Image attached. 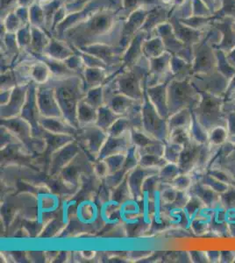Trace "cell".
I'll return each instance as SVG.
<instances>
[{
    "mask_svg": "<svg viewBox=\"0 0 235 263\" xmlns=\"http://www.w3.org/2000/svg\"><path fill=\"white\" fill-rule=\"evenodd\" d=\"M59 251L45 252V256L46 260L48 262H55L57 260V256L59 255Z\"/></svg>",
    "mask_w": 235,
    "mask_h": 263,
    "instance_id": "94428289",
    "label": "cell"
},
{
    "mask_svg": "<svg viewBox=\"0 0 235 263\" xmlns=\"http://www.w3.org/2000/svg\"><path fill=\"white\" fill-rule=\"evenodd\" d=\"M190 130L185 128L176 129L170 132L168 141L174 143L180 144L185 147V145L191 141Z\"/></svg>",
    "mask_w": 235,
    "mask_h": 263,
    "instance_id": "60d3db41",
    "label": "cell"
},
{
    "mask_svg": "<svg viewBox=\"0 0 235 263\" xmlns=\"http://www.w3.org/2000/svg\"><path fill=\"white\" fill-rule=\"evenodd\" d=\"M168 163L164 156H152V155H144L140 156V167L147 168H155L161 170V167Z\"/></svg>",
    "mask_w": 235,
    "mask_h": 263,
    "instance_id": "d590c367",
    "label": "cell"
},
{
    "mask_svg": "<svg viewBox=\"0 0 235 263\" xmlns=\"http://www.w3.org/2000/svg\"><path fill=\"white\" fill-rule=\"evenodd\" d=\"M234 260L235 250H221L220 263H233Z\"/></svg>",
    "mask_w": 235,
    "mask_h": 263,
    "instance_id": "11a10c76",
    "label": "cell"
},
{
    "mask_svg": "<svg viewBox=\"0 0 235 263\" xmlns=\"http://www.w3.org/2000/svg\"><path fill=\"white\" fill-rule=\"evenodd\" d=\"M81 152L82 148L77 140L58 150L51 156L47 176L50 178L58 177L60 173L70 164Z\"/></svg>",
    "mask_w": 235,
    "mask_h": 263,
    "instance_id": "8992f818",
    "label": "cell"
},
{
    "mask_svg": "<svg viewBox=\"0 0 235 263\" xmlns=\"http://www.w3.org/2000/svg\"><path fill=\"white\" fill-rule=\"evenodd\" d=\"M152 254V252L150 251L128 252V260L141 262L143 260L149 258Z\"/></svg>",
    "mask_w": 235,
    "mask_h": 263,
    "instance_id": "f5cc1de1",
    "label": "cell"
},
{
    "mask_svg": "<svg viewBox=\"0 0 235 263\" xmlns=\"http://www.w3.org/2000/svg\"><path fill=\"white\" fill-rule=\"evenodd\" d=\"M41 135L46 139L47 143H48V150H47L46 155L48 157H51L53 154L65 147L68 144L71 143L72 141L76 140V137L71 136V135H54V134H50L48 132L44 131L42 129Z\"/></svg>",
    "mask_w": 235,
    "mask_h": 263,
    "instance_id": "ac0fdd59",
    "label": "cell"
},
{
    "mask_svg": "<svg viewBox=\"0 0 235 263\" xmlns=\"http://www.w3.org/2000/svg\"><path fill=\"white\" fill-rule=\"evenodd\" d=\"M221 204L226 210L235 209V186L230 185L229 189L221 195Z\"/></svg>",
    "mask_w": 235,
    "mask_h": 263,
    "instance_id": "7dc6e473",
    "label": "cell"
},
{
    "mask_svg": "<svg viewBox=\"0 0 235 263\" xmlns=\"http://www.w3.org/2000/svg\"><path fill=\"white\" fill-rule=\"evenodd\" d=\"M140 153L137 147L135 146H132L128 153L125 154V162L124 165V168H125L128 172L134 171L138 166H140Z\"/></svg>",
    "mask_w": 235,
    "mask_h": 263,
    "instance_id": "f35d334b",
    "label": "cell"
},
{
    "mask_svg": "<svg viewBox=\"0 0 235 263\" xmlns=\"http://www.w3.org/2000/svg\"><path fill=\"white\" fill-rule=\"evenodd\" d=\"M206 254H207L209 262H221V251L220 250H207Z\"/></svg>",
    "mask_w": 235,
    "mask_h": 263,
    "instance_id": "6f0895ef",
    "label": "cell"
},
{
    "mask_svg": "<svg viewBox=\"0 0 235 263\" xmlns=\"http://www.w3.org/2000/svg\"><path fill=\"white\" fill-rule=\"evenodd\" d=\"M37 101L41 116L43 118L63 117L53 87L44 86L43 84L37 87Z\"/></svg>",
    "mask_w": 235,
    "mask_h": 263,
    "instance_id": "52a82bcc",
    "label": "cell"
},
{
    "mask_svg": "<svg viewBox=\"0 0 235 263\" xmlns=\"http://www.w3.org/2000/svg\"><path fill=\"white\" fill-rule=\"evenodd\" d=\"M78 127L83 128L86 126L96 125L98 119V110L88 105L84 100H82L78 108Z\"/></svg>",
    "mask_w": 235,
    "mask_h": 263,
    "instance_id": "ffe728a7",
    "label": "cell"
},
{
    "mask_svg": "<svg viewBox=\"0 0 235 263\" xmlns=\"http://www.w3.org/2000/svg\"><path fill=\"white\" fill-rule=\"evenodd\" d=\"M137 100H134L129 98V97L125 96L121 93H118L115 96L113 97V99L108 102L107 106L113 110L115 114H118L119 116H125L128 114L129 109L133 106L134 103Z\"/></svg>",
    "mask_w": 235,
    "mask_h": 263,
    "instance_id": "44dd1931",
    "label": "cell"
},
{
    "mask_svg": "<svg viewBox=\"0 0 235 263\" xmlns=\"http://www.w3.org/2000/svg\"><path fill=\"white\" fill-rule=\"evenodd\" d=\"M203 145L196 143L193 141H191L185 145L177 162L182 174H191V175L193 173L198 162Z\"/></svg>",
    "mask_w": 235,
    "mask_h": 263,
    "instance_id": "7c38bea8",
    "label": "cell"
},
{
    "mask_svg": "<svg viewBox=\"0 0 235 263\" xmlns=\"http://www.w3.org/2000/svg\"><path fill=\"white\" fill-rule=\"evenodd\" d=\"M131 139L133 145L139 149L148 147L150 144L157 141L151 136H149L143 130H137V129H132Z\"/></svg>",
    "mask_w": 235,
    "mask_h": 263,
    "instance_id": "836d02e7",
    "label": "cell"
},
{
    "mask_svg": "<svg viewBox=\"0 0 235 263\" xmlns=\"http://www.w3.org/2000/svg\"><path fill=\"white\" fill-rule=\"evenodd\" d=\"M31 78L36 84L42 85L48 82L49 78V69L47 66L39 64L33 67L31 70Z\"/></svg>",
    "mask_w": 235,
    "mask_h": 263,
    "instance_id": "ab89813d",
    "label": "cell"
},
{
    "mask_svg": "<svg viewBox=\"0 0 235 263\" xmlns=\"http://www.w3.org/2000/svg\"><path fill=\"white\" fill-rule=\"evenodd\" d=\"M28 85L17 86L12 90V98L6 105L1 106L0 118L1 120L12 119L15 117L21 116L25 103L27 101Z\"/></svg>",
    "mask_w": 235,
    "mask_h": 263,
    "instance_id": "30bf717a",
    "label": "cell"
},
{
    "mask_svg": "<svg viewBox=\"0 0 235 263\" xmlns=\"http://www.w3.org/2000/svg\"><path fill=\"white\" fill-rule=\"evenodd\" d=\"M228 228H229L230 238L235 239V220L228 222Z\"/></svg>",
    "mask_w": 235,
    "mask_h": 263,
    "instance_id": "be15d7a7",
    "label": "cell"
},
{
    "mask_svg": "<svg viewBox=\"0 0 235 263\" xmlns=\"http://www.w3.org/2000/svg\"><path fill=\"white\" fill-rule=\"evenodd\" d=\"M233 263H235V260H234V262H233Z\"/></svg>",
    "mask_w": 235,
    "mask_h": 263,
    "instance_id": "03108f58",
    "label": "cell"
},
{
    "mask_svg": "<svg viewBox=\"0 0 235 263\" xmlns=\"http://www.w3.org/2000/svg\"><path fill=\"white\" fill-rule=\"evenodd\" d=\"M183 149H184L183 145L170 142V141H166L164 154V159L168 162L177 163Z\"/></svg>",
    "mask_w": 235,
    "mask_h": 263,
    "instance_id": "e575fe53",
    "label": "cell"
},
{
    "mask_svg": "<svg viewBox=\"0 0 235 263\" xmlns=\"http://www.w3.org/2000/svg\"><path fill=\"white\" fill-rule=\"evenodd\" d=\"M119 115L115 114L107 105H103L98 109V119L96 126L104 131L108 132L114 122L119 119Z\"/></svg>",
    "mask_w": 235,
    "mask_h": 263,
    "instance_id": "7402d4cb",
    "label": "cell"
},
{
    "mask_svg": "<svg viewBox=\"0 0 235 263\" xmlns=\"http://www.w3.org/2000/svg\"><path fill=\"white\" fill-rule=\"evenodd\" d=\"M178 191L174 188L170 183L161 182L159 189V199L161 204L170 205L176 200Z\"/></svg>",
    "mask_w": 235,
    "mask_h": 263,
    "instance_id": "d6a6232c",
    "label": "cell"
},
{
    "mask_svg": "<svg viewBox=\"0 0 235 263\" xmlns=\"http://www.w3.org/2000/svg\"><path fill=\"white\" fill-rule=\"evenodd\" d=\"M108 136L107 132L93 125L78 129L76 140L89 160L94 162L98 160V155L107 141Z\"/></svg>",
    "mask_w": 235,
    "mask_h": 263,
    "instance_id": "5b68a950",
    "label": "cell"
},
{
    "mask_svg": "<svg viewBox=\"0 0 235 263\" xmlns=\"http://www.w3.org/2000/svg\"><path fill=\"white\" fill-rule=\"evenodd\" d=\"M117 81L119 93L137 101H143L145 99L146 91L143 89L141 78L138 73L126 74L120 77Z\"/></svg>",
    "mask_w": 235,
    "mask_h": 263,
    "instance_id": "9c48e42d",
    "label": "cell"
},
{
    "mask_svg": "<svg viewBox=\"0 0 235 263\" xmlns=\"http://www.w3.org/2000/svg\"><path fill=\"white\" fill-rule=\"evenodd\" d=\"M229 140L226 126H218L209 131V143L213 147H220Z\"/></svg>",
    "mask_w": 235,
    "mask_h": 263,
    "instance_id": "4316f807",
    "label": "cell"
},
{
    "mask_svg": "<svg viewBox=\"0 0 235 263\" xmlns=\"http://www.w3.org/2000/svg\"><path fill=\"white\" fill-rule=\"evenodd\" d=\"M40 126L42 130L54 135H71L76 137L78 129L71 126L63 117L57 118H41Z\"/></svg>",
    "mask_w": 235,
    "mask_h": 263,
    "instance_id": "2e32d148",
    "label": "cell"
},
{
    "mask_svg": "<svg viewBox=\"0 0 235 263\" xmlns=\"http://www.w3.org/2000/svg\"><path fill=\"white\" fill-rule=\"evenodd\" d=\"M167 90L170 115L184 109L193 110L201 99V94L194 86L191 78L183 81L171 80Z\"/></svg>",
    "mask_w": 235,
    "mask_h": 263,
    "instance_id": "3957f363",
    "label": "cell"
},
{
    "mask_svg": "<svg viewBox=\"0 0 235 263\" xmlns=\"http://www.w3.org/2000/svg\"><path fill=\"white\" fill-rule=\"evenodd\" d=\"M212 167H220L226 171L235 181V148L229 156H226L219 164Z\"/></svg>",
    "mask_w": 235,
    "mask_h": 263,
    "instance_id": "bcb514c9",
    "label": "cell"
},
{
    "mask_svg": "<svg viewBox=\"0 0 235 263\" xmlns=\"http://www.w3.org/2000/svg\"><path fill=\"white\" fill-rule=\"evenodd\" d=\"M193 119V114L191 109H184L181 111L171 114L168 118V125L169 130L172 132L173 130L179 128L189 129L191 127V122Z\"/></svg>",
    "mask_w": 235,
    "mask_h": 263,
    "instance_id": "d6986e66",
    "label": "cell"
},
{
    "mask_svg": "<svg viewBox=\"0 0 235 263\" xmlns=\"http://www.w3.org/2000/svg\"><path fill=\"white\" fill-rule=\"evenodd\" d=\"M132 198H134V197H133L131 190L128 185L126 178L118 187L112 190V201L119 203L120 205Z\"/></svg>",
    "mask_w": 235,
    "mask_h": 263,
    "instance_id": "83f0119b",
    "label": "cell"
},
{
    "mask_svg": "<svg viewBox=\"0 0 235 263\" xmlns=\"http://www.w3.org/2000/svg\"><path fill=\"white\" fill-rule=\"evenodd\" d=\"M104 78L105 76L101 69H88L85 74V90L102 86Z\"/></svg>",
    "mask_w": 235,
    "mask_h": 263,
    "instance_id": "4dcf8cb0",
    "label": "cell"
},
{
    "mask_svg": "<svg viewBox=\"0 0 235 263\" xmlns=\"http://www.w3.org/2000/svg\"><path fill=\"white\" fill-rule=\"evenodd\" d=\"M169 84V83H168ZM168 84H160L157 86L147 88L146 95L158 114L164 119L168 120L170 117L169 105H168Z\"/></svg>",
    "mask_w": 235,
    "mask_h": 263,
    "instance_id": "5bb4252c",
    "label": "cell"
},
{
    "mask_svg": "<svg viewBox=\"0 0 235 263\" xmlns=\"http://www.w3.org/2000/svg\"><path fill=\"white\" fill-rule=\"evenodd\" d=\"M71 259V252L62 251L60 252L59 255L57 256V260L55 262H69Z\"/></svg>",
    "mask_w": 235,
    "mask_h": 263,
    "instance_id": "680465c9",
    "label": "cell"
},
{
    "mask_svg": "<svg viewBox=\"0 0 235 263\" xmlns=\"http://www.w3.org/2000/svg\"><path fill=\"white\" fill-rule=\"evenodd\" d=\"M69 223H65V220L55 217L49 223L41 237L52 238V237L60 236L61 233H63Z\"/></svg>",
    "mask_w": 235,
    "mask_h": 263,
    "instance_id": "1f68e13d",
    "label": "cell"
},
{
    "mask_svg": "<svg viewBox=\"0 0 235 263\" xmlns=\"http://www.w3.org/2000/svg\"><path fill=\"white\" fill-rule=\"evenodd\" d=\"M201 99L192 110V114L200 124L208 131L218 126H226V114L224 111L223 97L200 91Z\"/></svg>",
    "mask_w": 235,
    "mask_h": 263,
    "instance_id": "7a4b0ae2",
    "label": "cell"
},
{
    "mask_svg": "<svg viewBox=\"0 0 235 263\" xmlns=\"http://www.w3.org/2000/svg\"><path fill=\"white\" fill-rule=\"evenodd\" d=\"M132 146H133V142H132L131 134L124 135L121 137L108 136L107 141H105L104 147L99 153L98 159L104 160L111 156L125 155Z\"/></svg>",
    "mask_w": 235,
    "mask_h": 263,
    "instance_id": "4fadbf2b",
    "label": "cell"
},
{
    "mask_svg": "<svg viewBox=\"0 0 235 263\" xmlns=\"http://www.w3.org/2000/svg\"><path fill=\"white\" fill-rule=\"evenodd\" d=\"M83 260H93L98 256V253L95 251H83L81 252Z\"/></svg>",
    "mask_w": 235,
    "mask_h": 263,
    "instance_id": "6125c7cd",
    "label": "cell"
},
{
    "mask_svg": "<svg viewBox=\"0 0 235 263\" xmlns=\"http://www.w3.org/2000/svg\"><path fill=\"white\" fill-rule=\"evenodd\" d=\"M164 149H165V142L160 141H156L144 148H140V149L138 148L140 156L152 155V156H164Z\"/></svg>",
    "mask_w": 235,
    "mask_h": 263,
    "instance_id": "f6af8a7d",
    "label": "cell"
},
{
    "mask_svg": "<svg viewBox=\"0 0 235 263\" xmlns=\"http://www.w3.org/2000/svg\"><path fill=\"white\" fill-rule=\"evenodd\" d=\"M180 174H182V172L177 163L168 162L160 170L158 176H159V179L161 182L170 184L174 180L176 179V177H178Z\"/></svg>",
    "mask_w": 235,
    "mask_h": 263,
    "instance_id": "f1b7e54d",
    "label": "cell"
},
{
    "mask_svg": "<svg viewBox=\"0 0 235 263\" xmlns=\"http://www.w3.org/2000/svg\"><path fill=\"white\" fill-rule=\"evenodd\" d=\"M53 88L63 118L71 126L79 129L77 117L78 108L86 94L85 87H83L80 80L70 78Z\"/></svg>",
    "mask_w": 235,
    "mask_h": 263,
    "instance_id": "6da1fadb",
    "label": "cell"
},
{
    "mask_svg": "<svg viewBox=\"0 0 235 263\" xmlns=\"http://www.w3.org/2000/svg\"><path fill=\"white\" fill-rule=\"evenodd\" d=\"M229 141L232 142L233 145L235 146V135H233V136H231V137H229Z\"/></svg>",
    "mask_w": 235,
    "mask_h": 263,
    "instance_id": "e7e4bbea",
    "label": "cell"
},
{
    "mask_svg": "<svg viewBox=\"0 0 235 263\" xmlns=\"http://www.w3.org/2000/svg\"><path fill=\"white\" fill-rule=\"evenodd\" d=\"M104 160L107 164L110 174L115 173L117 171H120L124 167L125 162V155L111 156L107 158L104 159Z\"/></svg>",
    "mask_w": 235,
    "mask_h": 263,
    "instance_id": "ee69618b",
    "label": "cell"
},
{
    "mask_svg": "<svg viewBox=\"0 0 235 263\" xmlns=\"http://www.w3.org/2000/svg\"><path fill=\"white\" fill-rule=\"evenodd\" d=\"M159 171L160 170L147 168V167L138 166L136 168H134V171H130L128 173L126 180L134 199L140 200L142 196L143 186L147 179L154 175H158Z\"/></svg>",
    "mask_w": 235,
    "mask_h": 263,
    "instance_id": "8fae6325",
    "label": "cell"
},
{
    "mask_svg": "<svg viewBox=\"0 0 235 263\" xmlns=\"http://www.w3.org/2000/svg\"><path fill=\"white\" fill-rule=\"evenodd\" d=\"M27 257L29 261H38V262H44L47 261L45 252H27Z\"/></svg>",
    "mask_w": 235,
    "mask_h": 263,
    "instance_id": "9f6ffc18",
    "label": "cell"
},
{
    "mask_svg": "<svg viewBox=\"0 0 235 263\" xmlns=\"http://www.w3.org/2000/svg\"><path fill=\"white\" fill-rule=\"evenodd\" d=\"M93 171H94V175L96 177L101 181L105 179L108 175L110 174L105 161L104 160H99V159H98L96 162H93Z\"/></svg>",
    "mask_w": 235,
    "mask_h": 263,
    "instance_id": "681fc988",
    "label": "cell"
},
{
    "mask_svg": "<svg viewBox=\"0 0 235 263\" xmlns=\"http://www.w3.org/2000/svg\"><path fill=\"white\" fill-rule=\"evenodd\" d=\"M194 179L196 181H200L206 186H208L210 188L212 189L214 192H217L219 194L221 195L224 192H226L229 189V184H227L226 182H221L220 180L216 179L215 177L211 176L210 174L205 173L196 177H193Z\"/></svg>",
    "mask_w": 235,
    "mask_h": 263,
    "instance_id": "cb8c5ba5",
    "label": "cell"
},
{
    "mask_svg": "<svg viewBox=\"0 0 235 263\" xmlns=\"http://www.w3.org/2000/svg\"><path fill=\"white\" fill-rule=\"evenodd\" d=\"M190 256H191V262L193 263H208V258L206 251H201V250H191L189 251Z\"/></svg>",
    "mask_w": 235,
    "mask_h": 263,
    "instance_id": "816d5d0a",
    "label": "cell"
},
{
    "mask_svg": "<svg viewBox=\"0 0 235 263\" xmlns=\"http://www.w3.org/2000/svg\"><path fill=\"white\" fill-rule=\"evenodd\" d=\"M21 117L27 120L32 126L33 130V136L41 135L42 128L40 126L41 120V112H40L39 105L37 101V88L29 86L28 93H27V101L25 103L23 110L21 111Z\"/></svg>",
    "mask_w": 235,
    "mask_h": 263,
    "instance_id": "ba28073f",
    "label": "cell"
},
{
    "mask_svg": "<svg viewBox=\"0 0 235 263\" xmlns=\"http://www.w3.org/2000/svg\"><path fill=\"white\" fill-rule=\"evenodd\" d=\"M189 132H190V135H191V141H193L196 143L200 144V145L208 143V130L203 126L202 124L198 122V120H196L194 115Z\"/></svg>",
    "mask_w": 235,
    "mask_h": 263,
    "instance_id": "603a6c76",
    "label": "cell"
},
{
    "mask_svg": "<svg viewBox=\"0 0 235 263\" xmlns=\"http://www.w3.org/2000/svg\"><path fill=\"white\" fill-rule=\"evenodd\" d=\"M96 199L98 201V203L104 205L108 202L112 201V189L106 185V183L102 181L100 186L98 188V193L96 196Z\"/></svg>",
    "mask_w": 235,
    "mask_h": 263,
    "instance_id": "c3c4849f",
    "label": "cell"
},
{
    "mask_svg": "<svg viewBox=\"0 0 235 263\" xmlns=\"http://www.w3.org/2000/svg\"><path fill=\"white\" fill-rule=\"evenodd\" d=\"M190 197H191L190 192H178L177 196H176V200L170 205L175 207V208H178V209H184L185 205L189 202V200H190Z\"/></svg>",
    "mask_w": 235,
    "mask_h": 263,
    "instance_id": "f907efd6",
    "label": "cell"
},
{
    "mask_svg": "<svg viewBox=\"0 0 235 263\" xmlns=\"http://www.w3.org/2000/svg\"><path fill=\"white\" fill-rule=\"evenodd\" d=\"M21 144L22 142L12 133L5 126H1V150L10 146H17Z\"/></svg>",
    "mask_w": 235,
    "mask_h": 263,
    "instance_id": "7bdbcfd3",
    "label": "cell"
},
{
    "mask_svg": "<svg viewBox=\"0 0 235 263\" xmlns=\"http://www.w3.org/2000/svg\"><path fill=\"white\" fill-rule=\"evenodd\" d=\"M194 182L195 179L191 174H180L170 184L178 192H189Z\"/></svg>",
    "mask_w": 235,
    "mask_h": 263,
    "instance_id": "8d00e7d4",
    "label": "cell"
},
{
    "mask_svg": "<svg viewBox=\"0 0 235 263\" xmlns=\"http://www.w3.org/2000/svg\"><path fill=\"white\" fill-rule=\"evenodd\" d=\"M226 129L229 137L235 135V111H229L226 114Z\"/></svg>",
    "mask_w": 235,
    "mask_h": 263,
    "instance_id": "db71d44e",
    "label": "cell"
},
{
    "mask_svg": "<svg viewBox=\"0 0 235 263\" xmlns=\"http://www.w3.org/2000/svg\"><path fill=\"white\" fill-rule=\"evenodd\" d=\"M205 207H206V205L204 204V203L200 200L198 197L191 194L190 200L188 202L187 204L185 205L184 210H185V213H187V215L190 217V218L192 219L196 216L198 215Z\"/></svg>",
    "mask_w": 235,
    "mask_h": 263,
    "instance_id": "74e56055",
    "label": "cell"
},
{
    "mask_svg": "<svg viewBox=\"0 0 235 263\" xmlns=\"http://www.w3.org/2000/svg\"><path fill=\"white\" fill-rule=\"evenodd\" d=\"M13 90H1V106L6 105L9 103Z\"/></svg>",
    "mask_w": 235,
    "mask_h": 263,
    "instance_id": "91938a15",
    "label": "cell"
},
{
    "mask_svg": "<svg viewBox=\"0 0 235 263\" xmlns=\"http://www.w3.org/2000/svg\"><path fill=\"white\" fill-rule=\"evenodd\" d=\"M83 100L84 102H86L88 105H91L92 107L95 108L97 110L103 105H105L103 86L87 90Z\"/></svg>",
    "mask_w": 235,
    "mask_h": 263,
    "instance_id": "f546056e",
    "label": "cell"
},
{
    "mask_svg": "<svg viewBox=\"0 0 235 263\" xmlns=\"http://www.w3.org/2000/svg\"><path fill=\"white\" fill-rule=\"evenodd\" d=\"M128 173L129 172L123 167L122 170L117 171L115 173L108 175L107 177L105 179L103 180V181L106 183V185L108 187H110L112 190H113V189L116 188L120 183H122L125 181V178L128 177Z\"/></svg>",
    "mask_w": 235,
    "mask_h": 263,
    "instance_id": "b9f144b4",
    "label": "cell"
},
{
    "mask_svg": "<svg viewBox=\"0 0 235 263\" xmlns=\"http://www.w3.org/2000/svg\"><path fill=\"white\" fill-rule=\"evenodd\" d=\"M1 126L8 129L18 138L24 146L27 145L30 140L33 138V127L22 117L18 116L7 120H1Z\"/></svg>",
    "mask_w": 235,
    "mask_h": 263,
    "instance_id": "9a60e30c",
    "label": "cell"
},
{
    "mask_svg": "<svg viewBox=\"0 0 235 263\" xmlns=\"http://www.w3.org/2000/svg\"><path fill=\"white\" fill-rule=\"evenodd\" d=\"M189 192L198 197L208 208L215 209L217 207L221 206V195L200 181L195 180Z\"/></svg>",
    "mask_w": 235,
    "mask_h": 263,
    "instance_id": "e0dca14e",
    "label": "cell"
},
{
    "mask_svg": "<svg viewBox=\"0 0 235 263\" xmlns=\"http://www.w3.org/2000/svg\"><path fill=\"white\" fill-rule=\"evenodd\" d=\"M131 123L125 116L119 117V119L114 122L111 128L108 130L107 134L109 136L113 137H121L124 135L131 134Z\"/></svg>",
    "mask_w": 235,
    "mask_h": 263,
    "instance_id": "d4e9b609",
    "label": "cell"
},
{
    "mask_svg": "<svg viewBox=\"0 0 235 263\" xmlns=\"http://www.w3.org/2000/svg\"><path fill=\"white\" fill-rule=\"evenodd\" d=\"M143 101H136L125 116L131 123L133 129L142 130Z\"/></svg>",
    "mask_w": 235,
    "mask_h": 263,
    "instance_id": "484cf974",
    "label": "cell"
},
{
    "mask_svg": "<svg viewBox=\"0 0 235 263\" xmlns=\"http://www.w3.org/2000/svg\"><path fill=\"white\" fill-rule=\"evenodd\" d=\"M142 130L157 141L166 142L169 140L168 120L158 114L147 95L143 103Z\"/></svg>",
    "mask_w": 235,
    "mask_h": 263,
    "instance_id": "277c9868",
    "label": "cell"
}]
</instances>
